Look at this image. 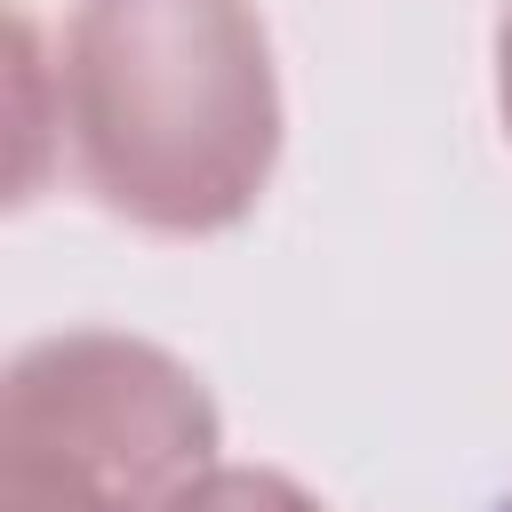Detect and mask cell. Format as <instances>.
Returning <instances> with one entry per match:
<instances>
[{
	"label": "cell",
	"mask_w": 512,
	"mask_h": 512,
	"mask_svg": "<svg viewBox=\"0 0 512 512\" xmlns=\"http://www.w3.org/2000/svg\"><path fill=\"white\" fill-rule=\"evenodd\" d=\"M496 112H504V136H512V0L496 16Z\"/></svg>",
	"instance_id": "cell-5"
},
{
	"label": "cell",
	"mask_w": 512,
	"mask_h": 512,
	"mask_svg": "<svg viewBox=\"0 0 512 512\" xmlns=\"http://www.w3.org/2000/svg\"><path fill=\"white\" fill-rule=\"evenodd\" d=\"M56 128L120 224L160 240L232 232L280 160V80L256 0H80L56 64Z\"/></svg>",
	"instance_id": "cell-1"
},
{
	"label": "cell",
	"mask_w": 512,
	"mask_h": 512,
	"mask_svg": "<svg viewBox=\"0 0 512 512\" xmlns=\"http://www.w3.org/2000/svg\"><path fill=\"white\" fill-rule=\"evenodd\" d=\"M160 512H320L288 472H264V464H208L200 480H184Z\"/></svg>",
	"instance_id": "cell-4"
},
{
	"label": "cell",
	"mask_w": 512,
	"mask_h": 512,
	"mask_svg": "<svg viewBox=\"0 0 512 512\" xmlns=\"http://www.w3.org/2000/svg\"><path fill=\"white\" fill-rule=\"evenodd\" d=\"M0 512H144V504H128L96 472H80L32 440H0Z\"/></svg>",
	"instance_id": "cell-3"
},
{
	"label": "cell",
	"mask_w": 512,
	"mask_h": 512,
	"mask_svg": "<svg viewBox=\"0 0 512 512\" xmlns=\"http://www.w3.org/2000/svg\"><path fill=\"white\" fill-rule=\"evenodd\" d=\"M0 440H32L96 472L128 504L160 512L184 480L216 464L224 424H216L208 384L176 352L120 336V328H64L8 360Z\"/></svg>",
	"instance_id": "cell-2"
}]
</instances>
